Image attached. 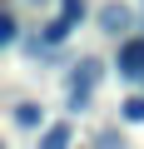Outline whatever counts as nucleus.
Masks as SVG:
<instances>
[{
    "instance_id": "f257e3e1",
    "label": "nucleus",
    "mask_w": 144,
    "mask_h": 149,
    "mask_svg": "<svg viewBox=\"0 0 144 149\" xmlns=\"http://www.w3.org/2000/svg\"><path fill=\"white\" fill-rule=\"evenodd\" d=\"M114 70L124 80H144V35H124L114 50Z\"/></svg>"
},
{
    "instance_id": "f03ea898",
    "label": "nucleus",
    "mask_w": 144,
    "mask_h": 149,
    "mask_svg": "<svg viewBox=\"0 0 144 149\" xmlns=\"http://www.w3.org/2000/svg\"><path fill=\"white\" fill-rule=\"evenodd\" d=\"M95 85H99V60H80V65H75V74H70V109L90 104Z\"/></svg>"
},
{
    "instance_id": "7ed1b4c3",
    "label": "nucleus",
    "mask_w": 144,
    "mask_h": 149,
    "mask_svg": "<svg viewBox=\"0 0 144 149\" xmlns=\"http://www.w3.org/2000/svg\"><path fill=\"white\" fill-rule=\"evenodd\" d=\"M70 139H75V129H70L65 119H55V124L40 129V149H70Z\"/></svg>"
},
{
    "instance_id": "20e7f679",
    "label": "nucleus",
    "mask_w": 144,
    "mask_h": 149,
    "mask_svg": "<svg viewBox=\"0 0 144 149\" xmlns=\"http://www.w3.org/2000/svg\"><path fill=\"white\" fill-rule=\"evenodd\" d=\"M129 20H134V15H129L124 5H104V10H99V25H104L109 35H119V30H129Z\"/></svg>"
},
{
    "instance_id": "39448f33",
    "label": "nucleus",
    "mask_w": 144,
    "mask_h": 149,
    "mask_svg": "<svg viewBox=\"0 0 144 149\" xmlns=\"http://www.w3.org/2000/svg\"><path fill=\"white\" fill-rule=\"evenodd\" d=\"M85 15H90V5H85V0H60V15H55V20H60L65 30H75Z\"/></svg>"
},
{
    "instance_id": "423d86ee",
    "label": "nucleus",
    "mask_w": 144,
    "mask_h": 149,
    "mask_svg": "<svg viewBox=\"0 0 144 149\" xmlns=\"http://www.w3.org/2000/svg\"><path fill=\"white\" fill-rule=\"evenodd\" d=\"M15 124H20V129H35V124L45 129V119H40V109H35V104H20V109H15Z\"/></svg>"
},
{
    "instance_id": "0eeeda50",
    "label": "nucleus",
    "mask_w": 144,
    "mask_h": 149,
    "mask_svg": "<svg viewBox=\"0 0 144 149\" xmlns=\"http://www.w3.org/2000/svg\"><path fill=\"white\" fill-rule=\"evenodd\" d=\"M119 114H124L129 124H144V95H134V100H124V104H119Z\"/></svg>"
},
{
    "instance_id": "6e6552de",
    "label": "nucleus",
    "mask_w": 144,
    "mask_h": 149,
    "mask_svg": "<svg viewBox=\"0 0 144 149\" xmlns=\"http://www.w3.org/2000/svg\"><path fill=\"white\" fill-rule=\"evenodd\" d=\"M15 35H20V25H15V15L5 10V15H0V45H15Z\"/></svg>"
}]
</instances>
